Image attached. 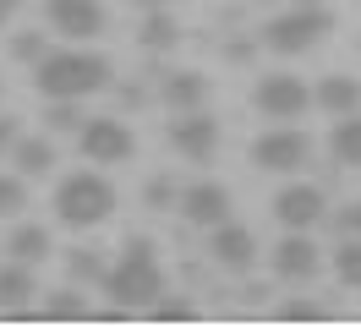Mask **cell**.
<instances>
[{
    "instance_id": "11",
    "label": "cell",
    "mask_w": 361,
    "mask_h": 328,
    "mask_svg": "<svg viewBox=\"0 0 361 328\" xmlns=\"http://www.w3.org/2000/svg\"><path fill=\"white\" fill-rule=\"evenodd\" d=\"M44 22L61 33V39L82 44L104 33V6L99 0H44Z\"/></svg>"
},
{
    "instance_id": "9",
    "label": "cell",
    "mask_w": 361,
    "mask_h": 328,
    "mask_svg": "<svg viewBox=\"0 0 361 328\" xmlns=\"http://www.w3.org/2000/svg\"><path fill=\"white\" fill-rule=\"evenodd\" d=\"M323 208H329V197L317 192L312 181H290V186H279L269 202V214L285 224V230H312L317 219H323Z\"/></svg>"
},
{
    "instance_id": "30",
    "label": "cell",
    "mask_w": 361,
    "mask_h": 328,
    "mask_svg": "<svg viewBox=\"0 0 361 328\" xmlns=\"http://www.w3.org/2000/svg\"><path fill=\"white\" fill-rule=\"evenodd\" d=\"M334 224H339V236H361V202H345L334 214Z\"/></svg>"
},
{
    "instance_id": "31",
    "label": "cell",
    "mask_w": 361,
    "mask_h": 328,
    "mask_svg": "<svg viewBox=\"0 0 361 328\" xmlns=\"http://www.w3.org/2000/svg\"><path fill=\"white\" fill-rule=\"evenodd\" d=\"M11 142H17V121H11V115H0V153L11 148Z\"/></svg>"
},
{
    "instance_id": "15",
    "label": "cell",
    "mask_w": 361,
    "mask_h": 328,
    "mask_svg": "<svg viewBox=\"0 0 361 328\" xmlns=\"http://www.w3.org/2000/svg\"><path fill=\"white\" fill-rule=\"evenodd\" d=\"M159 99L170 104V115L203 109V104H208V77H203V71H164V87H159Z\"/></svg>"
},
{
    "instance_id": "24",
    "label": "cell",
    "mask_w": 361,
    "mask_h": 328,
    "mask_svg": "<svg viewBox=\"0 0 361 328\" xmlns=\"http://www.w3.org/2000/svg\"><path fill=\"white\" fill-rule=\"evenodd\" d=\"M49 55V39L39 33V28H23V33H11V61H23V66H39Z\"/></svg>"
},
{
    "instance_id": "3",
    "label": "cell",
    "mask_w": 361,
    "mask_h": 328,
    "mask_svg": "<svg viewBox=\"0 0 361 328\" xmlns=\"http://www.w3.org/2000/svg\"><path fill=\"white\" fill-rule=\"evenodd\" d=\"M115 186L110 175L99 170H71L61 186H55V219L66 224V230H93V224H104L115 214Z\"/></svg>"
},
{
    "instance_id": "8",
    "label": "cell",
    "mask_w": 361,
    "mask_h": 328,
    "mask_svg": "<svg viewBox=\"0 0 361 328\" xmlns=\"http://www.w3.org/2000/svg\"><path fill=\"white\" fill-rule=\"evenodd\" d=\"M164 142H170L180 159L208 164V159H214V148H219V121H214L208 109H186V115H176V121L164 126Z\"/></svg>"
},
{
    "instance_id": "26",
    "label": "cell",
    "mask_w": 361,
    "mask_h": 328,
    "mask_svg": "<svg viewBox=\"0 0 361 328\" xmlns=\"http://www.w3.org/2000/svg\"><path fill=\"white\" fill-rule=\"evenodd\" d=\"M44 121H49V131H82V109H77V99H44Z\"/></svg>"
},
{
    "instance_id": "1",
    "label": "cell",
    "mask_w": 361,
    "mask_h": 328,
    "mask_svg": "<svg viewBox=\"0 0 361 328\" xmlns=\"http://www.w3.org/2000/svg\"><path fill=\"white\" fill-rule=\"evenodd\" d=\"M110 83H115V61L93 55V49H49L44 61L33 66L39 99H88V93H99Z\"/></svg>"
},
{
    "instance_id": "22",
    "label": "cell",
    "mask_w": 361,
    "mask_h": 328,
    "mask_svg": "<svg viewBox=\"0 0 361 328\" xmlns=\"http://www.w3.org/2000/svg\"><path fill=\"white\" fill-rule=\"evenodd\" d=\"M66 274H71L77 284H104V274H110V268H104V257H99V252L71 246V252H66Z\"/></svg>"
},
{
    "instance_id": "6",
    "label": "cell",
    "mask_w": 361,
    "mask_h": 328,
    "mask_svg": "<svg viewBox=\"0 0 361 328\" xmlns=\"http://www.w3.org/2000/svg\"><path fill=\"white\" fill-rule=\"evenodd\" d=\"M77 148H82L88 164H126L137 153V137L121 115H88L82 131H77Z\"/></svg>"
},
{
    "instance_id": "7",
    "label": "cell",
    "mask_w": 361,
    "mask_h": 328,
    "mask_svg": "<svg viewBox=\"0 0 361 328\" xmlns=\"http://www.w3.org/2000/svg\"><path fill=\"white\" fill-rule=\"evenodd\" d=\"M312 159V142H307V131H295V126H269V131H257L252 137V164L257 170H274V175H290L301 170Z\"/></svg>"
},
{
    "instance_id": "25",
    "label": "cell",
    "mask_w": 361,
    "mask_h": 328,
    "mask_svg": "<svg viewBox=\"0 0 361 328\" xmlns=\"http://www.w3.org/2000/svg\"><path fill=\"white\" fill-rule=\"evenodd\" d=\"M27 208V175H0V219H17Z\"/></svg>"
},
{
    "instance_id": "27",
    "label": "cell",
    "mask_w": 361,
    "mask_h": 328,
    "mask_svg": "<svg viewBox=\"0 0 361 328\" xmlns=\"http://www.w3.org/2000/svg\"><path fill=\"white\" fill-rule=\"evenodd\" d=\"M148 317H154V323H192L197 306H192V301H154V306H148Z\"/></svg>"
},
{
    "instance_id": "10",
    "label": "cell",
    "mask_w": 361,
    "mask_h": 328,
    "mask_svg": "<svg viewBox=\"0 0 361 328\" xmlns=\"http://www.w3.org/2000/svg\"><path fill=\"white\" fill-rule=\"evenodd\" d=\"M269 257H274V274L285 284H307V279H317V268H323V252H317L312 230H285V241L274 246Z\"/></svg>"
},
{
    "instance_id": "28",
    "label": "cell",
    "mask_w": 361,
    "mask_h": 328,
    "mask_svg": "<svg viewBox=\"0 0 361 328\" xmlns=\"http://www.w3.org/2000/svg\"><path fill=\"white\" fill-rule=\"evenodd\" d=\"M279 317H285V323H323L329 312H323L317 301H285V306H279Z\"/></svg>"
},
{
    "instance_id": "19",
    "label": "cell",
    "mask_w": 361,
    "mask_h": 328,
    "mask_svg": "<svg viewBox=\"0 0 361 328\" xmlns=\"http://www.w3.org/2000/svg\"><path fill=\"white\" fill-rule=\"evenodd\" d=\"M329 153H334V164H345V170H361V115H339L334 121Z\"/></svg>"
},
{
    "instance_id": "17",
    "label": "cell",
    "mask_w": 361,
    "mask_h": 328,
    "mask_svg": "<svg viewBox=\"0 0 361 328\" xmlns=\"http://www.w3.org/2000/svg\"><path fill=\"white\" fill-rule=\"evenodd\" d=\"M137 44H142V49H154V55L176 49V44H180V28H176V17H170L164 6H154L148 17L137 22Z\"/></svg>"
},
{
    "instance_id": "14",
    "label": "cell",
    "mask_w": 361,
    "mask_h": 328,
    "mask_svg": "<svg viewBox=\"0 0 361 328\" xmlns=\"http://www.w3.org/2000/svg\"><path fill=\"white\" fill-rule=\"evenodd\" d=\"M33 296H39V279H33V262L11 257L0 268V317H39L33 312Z\"/></svg>"
},
{
    "instance_id": "2",
    "label": "cell",
    "mask_w": 361,
    "mask_h": 328,
    "mask_svg": "<svg viewBox=\"0 0 361 328\" xmlns=\"http://www.w3.org/2000/svg\"><path fill=\"white\" fill-rule=\"evenodd\" d=\"M104 296H110L115 306H126V312L154 306L159 296H164V268H159V252H154L148 236H126L121 262L104 274Z\"/></svg>"
},
{
    "instance_id": "4",
    "label": "cell",
    "mask_w": 361,
    "mask_h": 328,
    "mask_svg": "<svg viewBox=\"0 0 361 328\" xmlns=\"http://www.w3.org/2000/svg\"><path fill=\"white\" fill-rule=\"evenodd\" d=\"M334 33V17L323 11V6H295V11H279L269 17V28L257 33V39L269 44L274 55H307L312 44H323Z\"/></svg>"
},
{
    "instance_id": "32",
    "label": "cell",
    "mask_w": 361,
    "mask_h": 328,
    "mask_svg": "<svg viewBox=\"0 0 361 328\" xmlns=\"http://www.w3.org/2000/svg\"><path fill=\"white\" fill-rule=\"evenodd\" d=\"M11 11H17V0H0V28L11 22Z\"/></svg>"
},
{
    "instance_id": "16",
    "label": "cell",
    "mask_w": 361,
    "mask_h": 328,
    "mask_svg": "<svg viewBox=\"0 0 361 328\" xmlns=\"http://www.w3.org/2000/svg\"><path fill=\"white\" fill-rule=\"evenodd\" d=\"M312 104L323 109V115H356V104H361V83L356 77H345V71H329L323 83L312 87Z\"/></svg>"
},
{
    "instance_id": "5",
    "label": "cell",
    "mask_w": 361,
    "mask_h": 328,
    "mask_svg": "<svg viewBox=\"0 0 361 328\" xmlns=\"http://www.w3.org/2000/svg\"><path fill=\"white\" fill-rule=\"evenodd\" d=\"M252 109L269 115V121H301L312 109V87L301 83L295 71H263L252 83Z\"/></svg>"
},
{
    "instance_id": "23",
    "label": "cell",
    "mask_w": 361,
    "mask_h": 328,
    "mask_svg": "<svg viewBox=\"0 0 361 328\" xmlns=\"http://www.w3.org/2000/svg\"><path fill=\"white\" fill-rule=\"evenodd\" d=\"M39 317H49V323H77V317H88V306H82L77 290H61V296H49V301L39 306Z\"/></svg>"
},
{
    "instance_id": "18",
    "label": "cell",
    "mask_w": 361,
    "mask_h": 328,
    "mask_svg": "<svg viewBox=\"0 0 361 328\" xmlns=\"http://www.w3.org/2000/svg\"><path fill=\"white\" fill-rule=\"evenodd\" d=\"M11 164H17L27 181H33V175H49L55 170V142H49V137H17V142H11Z\"/></svg>"
},
{
    "instance_id": "21",
    "label": "cell",
    "mask_w": 361,
    "mask_h": 328,
    "mask_svg": "<svg viewBox=\"0 0 361 328\" xmlns=\"http://www.w3.org/2000/svg\"><path fill=\"white\" fill-rule=\"evenodd\" d=\"M334 279L345 290H361V236H345L334 246Z\"/></svg>"
},
{
    "instance_id": "34",
    "label": "cell",
    "mask_w": 361,
    "mask_h": 328,
    "mask_svg": "<svg viewBox=\"0 0 361 328\" xmlns=\"http://www.w3.org/2000/svg\"><path fill=\"white\" fill-rule=\"evenodd\" d=\"M301 6H323V0H301Z\"/></svg>"
},
{
    "instance_id": "13",
    "label": "cell",
    "mask_w": 361,
    "mask_h": 328,
    "mask_svg": "<svg viewBox=\"0 0 361 328\" xmlns=\"http://www.w3.org/2000/svg\"><path fill=\"white\" fill-rule=\"evenodd\" d=\"M180 219L197 224V230L225 224L230 219V186H219V181H192V186H180Z\"/></svg>"
},
{
    "instance_id": "33",
    "label": "cell",
    "mask_w": 361,
    "mask_h": 328,
    "mask_svg": "<svg viewBox=\"0 0 361 328\" xmlns=\"http://www.w3.org/2000/svg\"><path fill=\"white\" fill-rule=\"evenodd\" d=\"M132 6H142V11H154V6H164V0H132Z\"/></svg>"
},
{
    "instance_id": "20",
    "label": "cell",
    "mask_w": 361,
    "mask_h": 328,
    "mask_svg": "<svg viewBox=\"0 0 361 328\" xmlns=\"http://www.w3.org/2000/svg\"><path fill=\"white\" fill-rule=\"evenodd\" d=\"M6 252H11V257H23V262H44L55 246H49V230H44V224H17V230L6 236Z\"/></svg>"
},
{
    "instance_id": "29",
    "label": "cell",
    "mask_w": 361,
    "mask_h": 328,
    "mask_svg": "<svg viewBox=\"0 0 361 328\" xmlns=\"http://www.w3.org/2000/svg\"><path fill=\"white\" fill-rule=\"evenodd\" d=\"M148 208H180V192H176V181H164V175H159V181H148Z\"/></svg>"
},
{
    "instance_id": "12",
    "label": "cell",
    "mask_w": 361,
    "mask_h": 328,
    "mask_svg": "<svg viewBox=\"0 0 361 328\" xmlns=\"http://www.w3.org/2000/svg\"><path fill=\"white\" fill-rule=\"evenodd\" d=\"M208 257H214V268H225V274H247L252 262H257V236H252L247 224L225 219V224L208 230Z\"/></svg>"
}]
</instances>
